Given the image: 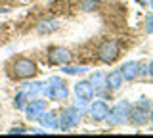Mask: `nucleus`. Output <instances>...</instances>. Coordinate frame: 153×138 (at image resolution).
Here are the masks:
<instances>
[{"label": "nucleus", "mask_w": 153, "mask_h": 138, "mask_svg": "<svg viewBox=\"0 0 153 138\" xmlns=\"http://www.w3.org/2000/svg\"><path fill=\"white\" fill-rule=\"evenodd\" d=\"M36 73H38L36 63L29 58H17L10 65V75H12V79L25 81V79H33Z\"/></svg>", "instance_id": "obj_1"}, {"label": "nucleus", "mask_w": 153, "mask_h": 138, "mask_svg": "<svg viewBox=\"0 0 153 138\" xmlns=\"http://www.w3.org/2000/svg\"><path fill=\"white\" fill-rule=\"evenodd\" d=\"M46 96L50 100H65L69 96V88L65 87V83L59 77H52L46 83Z\"/></svg>", "instance_id": "obj_2"}, {"label": "nucleus", "mask_w": 153, "mask_h": 138, "mask_svg": "<svg viewBox=\"0 0 153 138\" xmlns=\"http://www.w3.org/2000/svg\"><path fill=\"white\" fill-rule=\"evenodd\" d=\"M105 119H107L111 125H124V123L130 121V106H128L126 102L117 104L113 109L107 111V117Z\"/></svg>", "instance_id": "obj_3"}, {"label": "nucleus", "mask_w": 153, "mask_h": 138, "mask_svg": "<svg viewBox=\"0 0 153 138\" xmlns=\"http://www.w3.org/2000/svg\"><path fill=\"white\" fill-rule=\"evenodd\" d=\"M98 54L103 63H113L119 58V54H121V46H119L117 40H105V42H102Z\"/></svg>", "instance_id": "obj_4"}, {"label": "nucleus", "mask_w": 153, "mask_h": 138, "mask_svg": "<svg viewBox=\"0 0 153 138\" xmlns=\"http://www.w3.org/2000/svg\"><path fill=\"white\" fill-rule=\"evenodd\" d=\"M80 121V111L76 109L75 106L73 107H67L63 113H61V117H57V128H61V131H65V128H71V127H76Z\"/></svg>", "instance_id": "obj_5"}, {"label": "nucleus", "mask_w": 153, "mask_h": 138, "mask_svg": "<svg viewBox=\"0 0 153 138\" xmlns=\"http://www.w3.org/2000/svg\"><path fill=\"white\" fill-rule=\"evenodd\" d=\"M73 60V54H71L67 48H61V46H56V48H50V54H48V61L52 65H67Z\"/></svg>", "instance_id": "obj_6"}, {"label": "nucleus", "mask_w": 153, "mask_h": 138, "mask_svg": "<svg viewBox=\"0 0 153 138\" xmlns=\"http://www.w3.org/2000/svg\"><path fill=\"white\" fill-rule=\"evenodd\" d=\"M94 87H92V83L90 81H79V83L75 84V94H76V98H80V100H84V102H88V100H92L94 98Z\"/></svg>", "instance_id": "obj_7"}, {"label": "nucleus", "mask_w": 153, "mask_h": 138, "mask_svg": "<svg viewBox=\"0 0 153 138\" xmlns=\"http://www.w3.org/2000/svg\"><path fill=\"white\" fill-rule=\"evenodd\" d=\"M42 111H46L44 100H29V104L25 106V113L29 119H38L42 115Z\"/></svg>", "instance_id": "obj_8"}, {"label": "nucleus", "mask_w": 153, "mask_h": 138, "mask_svg": "<svg viewBox=\"0 0 153 138\" xmlns=\"http://www.w3.org/2000/svg\"><path fill=\"white\" fill-rule=\"evenodd\" d=\"M107 111H109V107H107V104H105L103 100H98V102H94L92 106H90V117H92L94 121H98V123L107 117Z\"/></svg>", "instance_id": "obj_9"}, {"label": "nucleus", "mask_w": 153, "mask_h": 138, "mask_svg": "<svg viewBox=\"0 0 153 138\" xmlns=\"http://www.w3.org/2000/svg\"><path fill=\"white\" fill-rule=\"evenodd\" d=\"M130 121L136 127H143L147 121H149V113L146 111V107H143V106L134 107V109H130Z\"/></svg>", "instance_id": "obj_10"}, {"label": "nucleus", "mask_w": 153, "mask_h": 138, "mask_svg": "<svg viewBox=\"0 0 153 138\" xmlns=\"http://www.w3.org/2000/svg\"><path fill=\"white\" fill-rule=\"evenodd\" d=\"M140 65L136 63V61H126V63H123V67H121V73H123V79H126V81H134L138 77V73H140Z\"/></svg>", "instance_id": "obj_11"}, {"label": "nucleus", "mask_w": 153, "mask_h": 138, "mask_svg": "<svg viewBox=\"0 0 153 138\" xmlns=\"http://www.w3.org/2000/svg\"><path fill=\"white\" fill-rule=\"evenodd\" d=\"M105 84L111 90H119L121 84H123V73L121 71H111V73L105 77Z\"/></svg>", "instance_id": "obj_12"}, {"label": "nucleus", "mask_w": 153, "mask_h": 138, "mask_svg": "<svg viewBox=\"0 0 153 138\" xmlns=\"http://www.w3.org/2000/svg\"><path fill=\"white\" fill-rule=\"evenodd\" d=\"M38 121L46 128H57V115L52 113V111H42V115L38 117Z\"/></svg>", "instance_id": "obj_13"}, {"label": "nucleus", "mask_w": 153, "mask_h": 138, "mask_svg": "<svg viewBox=\"0 0 153 138\" xmlns=\"http://www.w3.org/2000/svg\"><path fill=\"white\" fill-rule=\"evenodd\" d=\"M57 27H59V23H57V21H42V23H38L36 31L40 33V35H44V33H52V31H56Z\"/></svg>", "instance_id": "obj_14"}, {"label": "nucleus", "mask_w": 153, "mask_h": 138, "mask_svg": "<svg viewBox=\"0 0 153 138\" xmlns=\"http://www.w3.org/2000/svg\"><path fill=\"white\" fill-rule=\"evenodd\" d=\"M27 98H31V96H29V92H25V90L19 92L17 96H16V100H13V106H16L17 109H25V102H29Z\"/></svg>", "instance_id": "obj_15"}, {"label": "nucleus", "mask_w": 153, "mask_h": 138, "mask_svg": "<svg viewBox=\"0 0 153 138\" xmlns=\"http://www.w3.org/2000/svg\"><path fill=\"white\" fill-rule=\"evenodd\" d=\"M90 83H92V87H94V90L102 88L103 84H105V75H103V73H94L92 77H90Z\"/></svg>", "instance_id": "obj_16"}, {"label": "nucleus", "mask_w": 153, "mask_h": 138, "mask_svg": "<svg viewBox=\"0 0 153 138\" xmlns=\"http://www.w3.org/2000/svg\"><path fill=\"white\" fill-rule=\"evenodd\" d=\"M61 71L67 75H80V73H86V67H69V65H63Z\"/></svg>", "instance_id": "obj_17"}, {"label": "nucleus", "mask_w": 153, "mask_h": 138, "mask_svg": "<svg viewBox=\"0 0 153 138\" xmlns=\"http://www.w3.org/2000/svg\"><path fill=\"white\" fill-rule=\"evenodd\" d=\"M96 2H98V0H84V2H82V10H86V12L94 10V8H96Z\"/></svg>", "instance_id": "obj_18"}, {"label": "nucleus", "mask_w": 153, "mask_h": 138, "mask_svg": "<svg viewBox=\"0 0 153 138\" xmlns=\"http://www.w3.org/2000/svg\"><path fill=\"white\" fill-rule=\"evenodd\" d=\"M146 31L147 33H153V13H151V16H147V19H146Z\"/></svg>", "instance_id": "obj_19"}, {"label": "nucleus", "mask_w": 153, "mask_h": 138, "mask_svg": "<svg viewBox=\"0 0 153 138\" xmlns=\"http://www.w3.org/2000/svg\"><path fill=\"white\" fill-rule=\"evenodd\" d=\"M10 134H23V132H25V128L23 127H13V128H10Z\"/></svg>", "instance_id": "obj_20"}, {"label": "nucleus", "mask_w": 153, "mask_h": 138, "mask_svg": "<svg viewBox=\"0 0 153 138\" xmlns=\"http://www.w3.org/2000/svg\"><path fill=\"white\" fill-rule=\"evenodd\" d=\"M149 75H151V77H153V61H151V63H149Z\"/></svg>", "instance_id": "obj_21"}, {"label": "nucleus", "mask_w": 153, "mask_h": 138, "mask_svg": "<svg viewBox=\"0 0 153 138\" xmlns=\"http://www.w3.org/2000/svg\"><path fill=\"white\" fill-rule=\"evenodd\" d=\"M149 119H151V121H153V109H151V111H149Z\"/></svg>", "instance_id": "obj_22"}, {"label": "nucleus", "mask_w": 153, "mask_h": 138, "mask_svg": "<svg viewBox=\"0 0 153 138\" xmlns=\"http://www.w3.org/2000/svg\"><path fill=\"white\" fill-rule=\"evenodd\" d=\"M151 6H153V0H151Z\"/></svg>", "instance_id": "obj_23"}]
</instances>
